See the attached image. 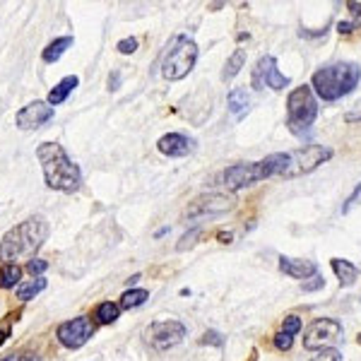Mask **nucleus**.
<instances>
[{
  "instance_id": "20e7f679",
  "label": "nucleus",
  "mask_w": 361,
  "mask_h": 361,
  "mask_svg": "<svg viewBox=\"0 0 361 361\" xmlns=\"http://www.w3.org/2000/svg\"><path fill=\"white\" fill-rule=\"evenodd\" d=\"M282 166H284V152H275V154L265 157V159H260V161H241V164L224 169L222 180L231 193H236V190H243V188H248V185H255L265 178L279 176Z\"/></svg>"
},
{
  "instance_id": "f257e3e1",
  "label": "nucleus",
  "mask_w": 361,
  "mask_h": 361,
  "mask_svg": "<svg viewBox=\"0 0 361 361\" xmlns=\"http://www.w3.org/2000/svg\"><path fill=\"white\" fill-rule=\"evenodd\" d=\"M46 236H49V222L42 214L27 217L25 222L5 231V236L0 238V260H3V265H17V260L25 258L32 260L34 253L44 246Z\"/></svg>"
},
{
  "instance_id": "6ab92c4d",
  "label": "nucleus",
  "mask_w": 361,
  "mask_h": 361,
  "mask_svg": "<svg viewBox=\"0 0 361 361\" xmlns=\"http://www.w3.org/2000/svg\"><path fill=\"white\" fill-rule=\"evenodd\" d=\"M70 46H73V37H58V39H54V42H51V44L44 49L42 61H44V63H56V61H61V56L66 54Z\"/></svg>"
},
{
  "instance_id": "2f4dec72",
  "label": "nucleus",
  "mask_w": 361,
  "mask_h": 361,
  "mask_svg": "<svg viewBox=\"0 0 361 361\" xmlns=\"http://www.w3.org/2000/svg\"><path fill=\"white\" fill-rule=\"evenodd\" d=\"M200 345H214V347H224V337L217 333V330H207L205 335H202Z\"/></svg>"
},
{
  "instance_id": "a19ab883",
  "label": "nucleus",
  "mask_w": 361,
  "mask_h": 361,
  "mask_svg": "<svg viewBox=\"0 0 361 361\" xmlns=\"http://www.w3.org/2000/svg\"><path fill=\"white\" fill-rule=\"evenodd\" d=\"M248 361H258V349H253V352H250V357H248Z\"/></svg>"
},
{
  "instance_id": "cd10ccee",
  "label": "nucleus",
  "mask_w": 361,
  "mask_h": 361,
  "mask_svg": "<svg viewBox=\"0 0 361 361\" xmlns=\"http://www.w3.org/2000/svg\"><path fill=\"white\" fill-rule=\"evenodd\" d=\"M325 287V277L320 275H313L311 279H306V282H301V289H304L306 294H311V292H318V289H323Z\"/></svg>"
},
{
  "instance_id": "a211bd4d",
  "label": "nucleus",
  "mask_w": 361,
  "mask_h": 361,
  "mask_svg": "<svg viewBox=\"0 0 361 361\" xmlns=\"http://www.w3.org/2000/svg\"><path fill=\"white\" fill-rule=\"evenodd\" d=\"M226 106H229V111L234 114L236 118H243V114H246L250 106V97H248L246 87H234V90L226 94Z\"/></svg>"
},
{
  "instance_id": "b1692460",
  "label": "nucleus",
  "mask_w": 361,
  "mask_h": 361,
  "mask_svg": "<svg viewBox=\"0 0 361 361\" xmlns=\"http://www.w3.org/2000/svg\"><path fill=\"white\" fill-rule=\"evenodd\" d=\"M149 299V292L147 289H128V292L121 296V308H126V311H130V308H137L142 306L145 301Z\"/></svg>"
},
{
  "instance_id": "79ce46f5",
  "label": "nucleus",
  "mask_w": 361,
  "mask_h": 361,
  "mask_svg": "<svg viewBox=\"0 0 361 361\" xmlns=\"http://www.w3.org/2000/svg\"><path fill=\"white\" fill-rule=\"evenodd\" d=\"M135 282H140V275H133L130 279H128V284H135Z\"/></svg>"
},
{
  "instance_id": "c9c22d12",
  "label": "nucleus",
  "mask_w": 361,
  "mask_h": 361,
  "mask_svg": "<svg viewBox=\"0 0 361 361\" xmlns=\"http://www.w3.org/2000/svg\"><path fill=\"white\" fill-rule=\"evenodd\" d=\"M354 29H359L357 22H340V25H337V32L340 34H352Z\"/></svg>"
},
{
  "instance_id": "e433bc0d",
  "label": "nucleus",
  "mask_w": 361,
  "mask_h": 361,
  "mask_svg": "<svg viewBox=\"0 0 361 361\" xmlns=\"http://www.w3.org/2000/svg\"><path fill=\"white\" fill-rule=\"evenodd\" d=\"M118 85H121V73H114L109 78V90H118Z\"/></svg>"
},
{
  "instance_id": "aec40b11",
  "label": "nucleus",
  "mask_w": 361,
  "mask_h": 361,
  "mask_svg": "<svg viewBox=\"0 0 361 361\" xmlns=\"http://www.w3.org/2000/svg\"><path fill=\"white\" fill-rule=\"evenodd\" d=\"M243 66H246V49H236L234 54L226 58V63H224V70H222V80H224V82L234 80L236 75L241 73Z\"/></svg>"
},
{
  "instance_id": "1a4fd4ad",
  "label": "nucleus",
  "mask_w": 361,
  "mask_h": 361,
  "mask_svg": "<svg viewBox=\"0 0 361 361\" xmlns=\"http://www.w3.org/2000/svg\"><path fill=\"white\" fill-rule=\"evenodd\" d=\"M185 337V325L180 320H154V323L147 325L145 330V340L147 345L157 349V352H166V349H173L180 345Z\"/></svg>"
},
{
  "instance_id": "7c9ffc66",
  "label": "nucleus",
  "mask_w": 361,
  "mask_h": 361,
  "mask_svg": "<svg viewBox=\"0 0 361 361\" xmlns=\"http://www.w3.org/2000/svg\"><path fill=\"white\" fill-rule=\"evenodd\" d=\"M0 361H42L37 352H13L8 357H3Z\"/></svg>"
},
{
  "instance_id": "7ed1b4c3",
  "label": "nucleus",
  "mask_w": 361,
  "mask_h": 361,
  "mask_svg": "<svg viewBox=\"0 0 361 361\" xmlns=\"http://www.w3.org/2000/svg\"><path fill=\"white\" fill-rule=\"evenodd\" d=\"M361 82V68L352 61H340L323 66L313 73L311 90L323 102H337V99L352 94Z\"/></svg>"
},
{
  "instance_id": "393cba45",
  "label": "nucleus",
  "mask_w": 361,
  "mask_h": 361,
  "mask_svg": "<svg viewBox=\"0 0 361 361\" xmlns=\"http://www.w3.org/2000/svg\"><path fill=\"white\" fill-rule=\"evenodd\" d=\"M301 330H304V323H301V318L299 316H287L282 320V333H287V335H299Z\"/></svg>"
},
{
  "instance_id": "c85d7f7f",
  "label": "nucleus",
  "mask_w": 361,
  "mask_h": 361,
  "mask_svg": "<svg viewBox=\"0 0 361 361\" xmlns=\"http://www.w3.org/2000/svg\"><path fill=\"white\" fill-rule=\"evenodd\" d=\"M137 39L135 37H128V39H121L118 44H116V49H118V54H123V56H130V54H135L137 51Z\"/></svg>"
},
{
  "instance_id": "f8f14e48",
  "label": "nucleus",
  "mask_w": 361,
  "mask_h": 361,
  "mask_svg": "<svg viewBox=\"0 0 361 361\" xmlns=\"http://www.w3.org/2000/svg\"><path fill=\"white\" fill-rule=\"evenodd\" d=\"M236 207V197L234 193H205L200 197H195L193 202L185 209V217L197 219V217H214V214H224L231 212Z\"/></svg>"
},
{
  "instance_id": "f704fd0d",
  "label": "nucleus",
  "mask_w": 361,
  "mask_h": 361,
  "mask_svg": "<svg viewBox=\"0 0 361 361\" xmlns=\"http://www.w3.org/2000/svg\"><path fill=\"white\" fill-rule=\"evenodd\" d=\"M195 236H200V229H193V231H190V234H185L183 238H180V241H183V243H178V250H185V248H190V246H193V238Z\"/></svg>"
},
{
  "instance_id": "58836bf2",
  "label": "nucleus",
  "mask_w": 361,
  "mask_h": 361,
  "mask_svg": "<svg viewBox=\"0 0 361 361\" xmlns=\"http://www.w3.org/2000/svg\"><path fill=\"white\" fill-rule=\"evenodd\" d=\"M347 8L352 10V15H354V17H359V15H361V5H359V3H347Z\"/></svg>"
},
{
  "instance_id": "f03ea898",
  "label": "nucleus",
  "mask_w": 361,
  "mask_h": 361,
  "mask_svg": "<svg viewBox=\"0 0 361 361\" xmlns=\"http://www.w3.org/2000/svg\"><path fill=\"white\" fill-rule=\"evenodd\" d=\"M37 159L44 169V180L51 190L58 193H75L82 183V171L68 157L63 145L42 142L37 147Z\"/></svg>"
},
{
  "instance_id": "9d476101",
  "label": "nucleus",
  "mask_w": 361,
  "mask_h": 361,
  "mask_svg": "<svg viewBox=\"0 0 361 361\" xmlns=\"http://www.w3.org/2000/svg\"><path fill=\"white\" fill-rule=\"evenodd\" d=\"M342 335V323L335 318H316L308 323L304 330V349L308 352H320L328 345H333L335 340H340Z\"/></svg>"
},
{
  "instance_id": "2eb2a0df",
  "label": "nucleus",
  "mask_w": 361,
  "mask_h": 361,
  "mask_svg": "<svg viewBox=\"0 0 361 361\" xmlns=\"http://www.w3.org/2000/svg\"><path fill=\"white\" fill-rule=\"evenodd\" d=\"M279 272H284L292 279H311L318 275V265L306 258H289V255H279Z\"/></svg>"
},
{
  "instance_id": "ea45409f",
  "label": "nucleus",
  "mask_w": 361,
  "mask_h": 361,
  "mask_svg": "<svg viewBox=\"0 0 361 361\" xmlns=\"http://www.w3.org/2000/svg\"><path fill=\"white\" fill-rule=\"evenodd\" d=\"M164 234H169V226H161V229L157 231V238H159V236H164Z\"/></svg>"
},
{
  "instance_id": "423d86ee",
  "label": "nucleus",
  "mask_w": 361,
  "mask_h": 361,
  "mask_svg": "<svg viewBox=\"0 0 361 361\" xmlns=\"http://www.w3.org/2000/svg\"><path fill=\"white\" fill-rule=\"evenodd\" d=\"M197 56H200V51H197V44L193 39L188 34H176L169 42L164 58H161V75H164V80H171V82L183 80L195 68Z\"/></svg>"
},
{
  "instance_id": "ddd939ff",
  "label": "nucleus",
  "mask_w": 361,
  "mask_h": 361,
  "mask_svg": "<svg viewBox=\"0 0 361 361\" xmlns=\"http://www.w3.org/2000/svg\"><path fill=\"white\" fill-rule=\"evenodd\" d=\"M51 118H54V106H51L49 102L37 99V102L27 104L25 109L17 111L15 126L20 128V130H37V128H42L44 123H49Z\"/></svg>"
},
{
  "instance_id": "bb28decb",
  "label": "nucleus",
  "mask_w": 361,
  "mask_h": 361,
  "mask_svg": "<svg viewBox=\"0 0 361 361\" xmlns=\"http://www.w3.org/2000/svg\"><path fill=\"white\" fill-rule=\"evenodd\" d=\"M311 361H342V352L335 347H325V349H320Z\"/></svg>"
},
{
  "instance_id": "c756f323",
  "label": "nucleus",
  "mask_w": 361,
  "mask_h": 361,
  "mask_svg": "<svg viewBox=\"0 0 361 361\" xmlns=\"http://www.w3.org/2000/svg\"><path fill=\"white\" fill-rule=\"evenodd\" d=\"M272 342H275V347L279 349V352H289V349H292V345H294V337L279 330V333L275 335V340H272Z\"/></svg>"
},
{
  "instance_id": "72a5a7b5",
  "label": "nucleus",
  "mask_w": 361,
  "mask_h": 361,
  "mask_svg": "<svg viewBox=\"0 0 361 361\" xmlns=\"http://www.w3.org/2000/svg\"><path fill=\"white\" fill-rule=\"evenodd\" d=\"M359 197H361V183L357 185V188H354V193H352V195H349V197H347L345 207H342V214H347V212H349V209H352L354 205H357V200H359Z\"/></svg>"
},
{
  "instance_id": "39448f33",
  "label": "nucleus",
  "mask_w": 361,
  "mask_h": 361,
  "mask_svg": "<svg viewBox=\"0 0 361 361\" xmlns=\"http://www.w3.org/2000/svg\"><path fill=\"white\" fill-rule=\"evenodd\" d=\"M318 118V99L311 85L294 87L287 97V128L296 137H304Z\"/></svg>"
},
{
  "instance_id": "dca6fc26",
  "label": "nucleus",
  "mask_w": 361,
  "mask_h": 361,
  "mask_svg": "<svg viewBox=\"0 0 361 361\" xmlns=\"http://www.w3.org/2000/svg\"><path fill=\"white\" fill-rule=\"evenodd\" d=\"M330 267H333L335 277L340 279V287H352L359 279V267L347 258H330Z\"/></svg>"
},
{
  "instance_id": "4c0bfd02",
  "label": "nucleus",
  "mask_w": 361,
  "mask_h": 361,
  "mask_svg": "<svg viewBox=\"0 0 361 361\" xmlns=\"http://www.w3.org/2000/svg\"><path fill=\"white\" fill-rule=\"evenodd\" d=\"M231 238H234L231 231H219V241H222V243H231Z\"/></svg>"
},
{
  "instance_id": "9b49d317",
  "label": "nucleus",
  "mask_w": 361,
  "mask_h": 361,
  "mask_svg": "<svg viewBox=\"0 0 361 361\" xmlns=\"http://www.w3.org/2000/svg\"><path fill=\"white\" fill-rule=\"evenodd\" d=\"M94 335V323L90 316H78L73 320H66L56 328V340L66 349H80Z\"/></svg>"
},
{
  "instance_id": "4468645a",
  "label": "nucleus",
  "mask_w": 361,
  "mask_h": 361,
  "mask_svg": "<svg viewBox=\"0 0 361 361\" xmlns=\"http://www.w3.org/2000/svg\"><path fill=\"white\" fill-rule=\"evenodd\" d=\"M157 149L164 157L180 159V157H188L195 152V140L183 135V133H166V135L157 140Z\"/></svg>"
},
{
  "instance_id": "a878e982",
  "label": "nucleus",
  "mask_w": 361,
  "mask_h": 361,
  "mask_svg": "<svg viewBox=\"0 0 361 361\" xmlns=\"http://www.w3.org/2000/svg\"><path fill=\"white\" fill-rule=\"evenodd\" d=\"M46 270H49V260L32 258V260H29V263H27V272H29V275H32L34 279H37V277H42Z\"/></svg>"
},
{
  "instance_id": "5701e85b",
  "label": "nucleus",
  "mask_w": 361,
  "mask_h": 361,
  "mask_svg": "<svg viewBox=\"0 0 361 361\" xmlns=\"http://www.w3.org/2000/svg\"><path fill=\"white\" fill-rule=\"evenodd\" d=\"M20 279H22L20 265H3V270H0V289L20 287Z\"/></svg>"
},
{
  "instance_id": "473e14b6",
  "label": "nucleus",
  "mask_w": 361,
  "mask_h": 361,
  "mask_svg": "<svg viewBox=\"0 0 361 361\" xmlns=\"http://www.w3.org/2000/svg\"><path fill=\"white\" fill-rule=\"evenodd\" d=\"M10 335H13V318L0 320V347H3L5 342L10 340Z\"/></svg>"
},
{
  "instance_id": "f3484780",
  "label": "nucleus",
  "mask_w": 361,
  "mask_h": 361,
  "mask_svg": "<svg viewBox=\"0 0 361 361\" xmlns=\"http://www.w3.org/2000/svg\"><path fill=\"white\" fill-rule=\"evenodd\" d=\"M78 85H80V78H78V75H68V78H63L61 82H58V85L54 87V90L49 92V99H46V102H49L51 106H58V104H63L70 94H73V90H75Z\"/></svg>"
},
{
  "instance_id": "0eeeda50",
  "label": "nucleus",
  "mask_w": 361,
  "mask_h": 361,
  "mask_svg": "<svg viewBox=\"0 0 361 361\" xmlns=\"http://www.w3.org/2000/svg\"><path fill=\"white\" fill-rule=\"evenodd\" d=\"M333 159V149L328 145H304L292 152H284V166L279 171V178H299L316 171L320 164Z\"/></svg>"
},
{
  "instance_id": "6e6552de",
  "label": "nucleus",
  "mask_w": 361,
  "mask_h": 361,
  "mask_svg": "<svg viewBox=\"0 0 361 361\" xmlns=\"http://www.w3.org/2000/svg\"><path fill=\"white\" fill-rule=\"evenodd\" d=\"M289 85H292V80H289L284 73H279L277 58L270 56V54L260 56L258 61H255L253 70H250V87L258 90V92L265 90V87L267 90L282 92V90H287Z\"/></svg>"
},
{
  "instance_id": "4be33fe9",
  "label": "nucleus",
  "mask_w": 361,
  "mask_h": 361,
  "mask_svg": "<svg viewBox=\"0 0 361 361\" xmlns=\"http://www.w3.org/2000/svg\"><path fill=\"white\" fill-rule=\"evenodd\" d=\"M94 318H97V323H102V325H111L121 318V306L114 304V301H102V304L94 308Z\"/></svg>"
},
{
  "instance_id": "37998d69",
  "label": "nucleus",
  "mask_w": 361,
  "mask_h": 361,
  "mask_svg": "<svg viewBox=\"0 0 361 361\" xmlns=\"http://www.w3.org/2000/svg\"><path fill=\"white\" fill-rule=\"evenodd\" d=\"M357 345L361 347V333H359V337H357Z\"/></svg>"
},
{
  "instance_id": "412c9836",
  "label": "nucleus",
  "mask_w": 361,
  "mask_h": 361,
  "mask_svg": "<svg viewBox=\"0 0 361 361\" xmlns=\"http://www.w3.org/2000/svg\"><path fill=\"white\" fill-rule=\"evenodd\" d=\"M46 287H49V282H46L44 277H37V279H32V282L20 284V287L15 289V294H17V299H20V301H32L34 296L42 294Z\"/></svg>"
}]
</instances>
